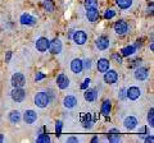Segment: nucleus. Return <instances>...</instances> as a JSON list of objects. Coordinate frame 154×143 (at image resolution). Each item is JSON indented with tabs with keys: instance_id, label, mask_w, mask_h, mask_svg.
Listing matches in <instances>:
<instances>
[{
	"instance_id": "f8f14e48",
	"label": "nucleus",
	"mask_w": 154,
	"mask_h": 143,
	"mask_svg": "<svg viewBox=\"0 0 154 143\" xmlns=\"http://www.w3.org/2000/svg\"><path fill=\"white\" fill-rule=\"evenodd\" d=\"M23 120H25L26 124H33L37 120V114L33 110H27L23 114Z\"/></svg>"
},
{
	"instance_id": "aec40b11",
	"label": "nucleus",
	"mask_w": 154,
	"mask_h": 143,
	"mask_svg": "<svg viewBox=\"0 0 154 143\" xmlns=\"http://www.w3.org/2000/svg\"><path fill=\"white\" fill-rule=\"evenodd\" d=\"M96 68H98L100 73H104V72L109 69V61L107 59H99L98 63H96Z\"/></svg>"
},
{
	"instance_id": "412c9836",
	"label": "nucleus",
	"mask_w": 154,
	"mask_h": 143,
	"mask_svg": "<svg viewBox=\"0 0 154 143\" xmlns=\"http://www.w3.org/2000/svg\"><path fill=\"white\" fill-rule=\"evenodd\" d=\"M136 52V46L135 45H130V46H127V47H123V49L121 50V54H122V56H131L132 54H135Z\"/></svg>"
},
{
	"instance_id": "c85d7f7f",
	"label": "nucleus",
	"mask_w": 154,
	"mask_h": 143,
	"mask_svg": "<svg viewBox=\"0 0 154 143\" xmlns=\"http://www.w3.org/2000/svg\"><path fill=\"white\" fill-rule=\"evenodd\" d=\"M114 16H116V12L112 10V9H109V10H107L104 13V18H105V19H110V18H113Z\"/></svg>"
},
{
	"instance_id": "f03ea898",
	"label": "nucleus",
	"mask_w": 154,
	"mask_h": 143,
	"mask_svg": "<svg viewBox=\"0 0 154 143\" xmlns=\"http://www.w3.org/2000/svg\"><path fill=\"white\" fill-rule=\"evenodd\" d=\"M72 40L75 41L76 45H85L88 41V35L85 31H76L72 35Z\"/></svg>"
},
{
	"instance_id": "a211bd4d",
	"label": "nucleus",
	"mask_w": 154,
	"mask_h": 143,
	"mask_svg": "<svg viewBox=\"0 0 154 143\" xmlns=\"http://www.w3.org/2000/svg\"><path fill=\"white\" fill-rule=\"evenodd\" d=\"M21 23L26 26H33L36 23V18H33L30 14H22L21 16Z\"/></svg>"
},
{
	"instance_id": "473e14b6",
	"label": "nucleus",
	"mask_w": 154,
	"mask_h": 143,
	"mask_svg": "<svg viewBox=\"0 0 154 143\" xmlns=\"http://www.w3.org/2000/svg\"><path fill=\"white\" fill-rule=\"evenodd\" d=\"M112 58H113L114 60H117V63H118V64H121V63H122V55L117 54V52H114V54L112 55Z\"/></svg>"
},
{
	"instance_id": "7c9ffc66",
	"label": "nucleus",
	"mask_w": 154,
	"mask_h": 143,
	"mask_svg": "<svg viewBox=\"0 0 154 143\" xmlns=\"http://www.w3.org/2000/svg\"><path fill=\"white\" fill-rule=\"evenodd\" d=\"M62 127H63V123H62V121H58V123H57V125H55V132H57V136H58V137L60 136Z\"/></svg>"
},
{
	"instance_id": "7ed1b4c3",
	"label": "nucleus",
	"mask_w": 154,
	"mask_h": 143,
	"mask_svg": "<svg viewBox=\"0 0 154 143\" xmlns=\"http://www.w3.org/2000/svg\"><path fill=\"white\" fill-rule=\"evenodd\" d=\"M12 84L14 88H21L26 84V77L22 73H14L12 77Z\"/></svg>"
},
{
	"instance_id": "5701e85b",
	"label": "nucleus",
	"mask_w": 154,
	"mask_h": 143,
	"mask_svg": "<svg viewBox=\"0 0 154 143\" xmlns=\"http://www.w3.org/2000/svg\"><path fill=\"white\" fill-rule=\"evenodd\" d=\"M116 4L121 9H128L132 5V0H116Z\"/></svg>"
},
{
	"instance_id": "b1692460",
	"label": "nucleus",
	"mask_w": 154,
	"mask_h": 143,
	"mask_svg": "<svg viewBox=\"0 0 154 143\" xmlns=\"http://www.w3.org/2000/svg\"><path fill=\"white\" fill-rule=\"evenodd\" d=\"M110 107H112L110 101H109V100H105V101L103 102V105H102V114H103V115H105V116L108 115V114L110 112Z\"/></svg>"
},
{
	"instance_id": "6e6552de",
	"label": "nucleus",
	"mask_w": 154,
	"mask_h": 143,
	"mask_svg": "<svg viewBox=\"0 0 154 143\" xmlns=\"http://www.w3.org/2000/svg\"><path fill=\"white\" fill-rule=\"evenodd\" d=\"M127 30H128V26L123 19H119L114 23V31L117 35H125L127 32Z\"/></svg>"
},
{
	"instance_id": "c756f323",
	"label": "nucleus",
	"mask_w": 154,
	"mask_h": 143,
	"mask_svg": "<svg viewBox=\"0 0 154 143\" xmlns=\"http://www.w3.org/2000/svg\"><path fill=\"white\" fill-rule=\"evenodd\" d=\"M108 139L110 141V142H119V141H121V138H119V136L118 134H109L108 136Z\"/></svg>"
},
{
	"instance_id": "ddd939ff",
	"label": "nucleus",
	"mask_w": 154,
	"mask_h": 143,
	"mask_svg": "<svg viewBox=\"0 0 154 143\" xmlns=\"http://www.w3.org/2000/svg\"><path fill=\"white\" fill-rule=\"evenodd\" d=\"M86 17L90 22H96L99 18L98 8H86Z\"/></svg>"
},
{
	"instance_id": "58836bf2",
	"label": "nucleus",
	"mask_w": 154,
	"mask_h": 143,
	"mask_svg": "<svg viewBox=\"0 0 154 143\" xmlns=\"http://www.w3.org/2000/svg\"><path fill=\"white\" fill-rule=\"evenodd\" d=\"M12 58V51H8V54H7V61H9Z\"/></svg>"
},
{
	"instance_id": "cd10ccee",
	"label": "nucleus",
	"mask_w": 154,
	"mask_h": 143,
	"mask_svg": "<svg viewBox=\"0 0 154 143\" xmlns=\"http://www.w3.org/2000/svg\"><path fill=\"white\" fill-rule=\"evenodd\" d=\"M98 1L96 0H85V8H96Z\"/></svg>"
},
{
	"instance_id": "a878e982",
	"label": "nucleus",
	"mask_w": 154,
	"mask_h": 143,
	"mask_svg": "<svg viewBox=\"0 0 154 143\" xmlns=\"http://www.w3.org/2000/svg\"><path fill=\"white\" fill-rule=\"evenodd\" d=\"M148 123L150 127L154 125V109L153 107H150V110L148 112Z\"/></svg>"
},
{
	"instance_id": "2eb2a0df",
	"label": "nucleus",
	"mask_w": 154,
	"mask_h": 143,
	"mask_svg": "<svg viewBox=\"0 0 154 143\" xmlns=\"http://www.w3.org/2000/svg\"><path fill=\"white\" fill-rule=\"evenodd\" d=\"M84 66H82V60L80 59H73L71 63V70L75 74H80L81 72H82Z\"/></svg>"
},
{
	"instance_id": "4c0bfd02",
	"label": "nucleus",
	"mask_w": 154,
	"mask_h": 143,
	"mask_svg": "<svg viewBox=\"0 0 154 143\" xmlns=\"http://www.w3.org/2000/svg\"><path fill=\"white\" fill-rule=\"evenodd\" d=\"M145 142H146V143H149V142L153 143V142H154V138H153L152 136H149V137H146V138H145Z\"/></svg>"
},
{
	"instance_id": "72a5a7b5",
	"label": "nucleus",
	"mask_w": 154,
	"mask_h": 143,
	"mask_svg": "<svg viewBox=\"0 0 154 143\" xmlns=\"http://www.w3.org/2000/svg\"><path fill=\"white\" fill-rule=\"evenodd\" d=\"M89 84H90V78H86L84 80V83L81 84V89H86V88L89 87Z\"/></svg>"
},
{
	"instance_id": "1a4fd4ad",
	"label": "nucleus",
	"mask_w": 154,
	"mask_h": 143,
	"mask_svg": "<svg viewBox=\"0 0 154 143\" xmlns=\"http://www.w3.org/2000/svg\"><path fill=\"white\" fill-rule=\"evenodd\" d=\"M49 50L51 54H59V52L62 51V42L60 40H58V39H54L51 42H49Z\"/></svg>"
},
{
	"instance_id": "6ab92c4d",
	"label": "nucleus",
	"mask_w": 154,
	"mask_h": 143,
	"mask_svg": "<svg viewBox=\"0 0 154 143\" xmlns=\"http://www.w3.org/2000/svg\"><path fill=\"white\" fill-rule=\"evenodd\" d=\"M84 97L86 101L89 102H94L96 97H98V92H96V89H86L85 93H84Z\"/></svg>"
},
{
	"instance_id": "9b49d317",
	"label": "nucleus",
	"mask_w": 154,
	"mask_h": 143,
	"mask_svg": "<svg viewBox=\"0 0 154 143\" xmlns=\"http://www.w3.org/2000/svg\"><path fill=\"white\" fill-rule=\"evenodd\" d=\"M49 40L45 39V37H40L37 41H36V49L40 51V52H44L49 49Z\"/></svg>"
},
{
	"instance_id": "20e7f679",
	"label": "nucleus",
	"mask_w": 154,
	"mask_h": 143,
	"mask_svg": "<svg viewBox=\"0 0 154 143\" xmlns=\"http://www.w3.org/2000/svg\"><path fill=\"white\" fill-rule=\"evenodd\" d=\"M11 96H12V100L14 102H22L23 100L26 98V91L25 89H22L21 88H14L12 93H11Z\"/></svg>"
},
{
	"instance_id": "9d476101",
	"label": "nucleus",
	"mask_w": 154,
	"mask_h": 143,
	"mask_svg": "<svg viewBox=\"0 0 154 143\" xmlns=\"http://www.w3.org/2000/svg\"><path fill=\"white\" fill-rule=\"evenodd\" d=\"M57 84H58V87H59L60 89H66L67 87L69 86V79H68V77H67L66 74H59L57 77Z\"/></svg>"
},
{
	"instance_id": "39448f33",
	"label": "nucleus",
	"mask_w": 154,
	"mask_h": 143,
	"mask_svg": "<svg viewBox=\"0 0 154 143\" xmlns=\"http://www.w3.org/2000/svg\"><path fill=\"white\" fill-rule=\"evenodd\" d=\"M126 96L128 100H131V101H135V100H137L139 97L141 96V91L140 88L136 87V86H132V87H130L128 89H126Z\"/></svg>"
},
{
	"instance_id": "393cba45",
	"label": "nucleus",
	"mask_w": 154,
	"mask_h": 143,
	"mask_svg": "<svg viewBox=\"0 0 154 143\" xmlns=\"http://www.w3.org/2000/svg\"><path fill=\"white\" fill-rule=\"evenodd\" d=\"M44 8L46 9V12H53L54 10V4L51 0H44Z\"/></svg>"
},
{
	"instance_id": "4be33fe9",
	"label": "nucleus",
	"mask_w": 154,
	"mask_h": 143,
	"mask_svg": "<svg viewBox=\"0 0 154 143\" xmlns=\"http://www.w3.org/2000/svg\"><path fill=\"white\" fill-rule=\"evenodd\" d=\"M9 120H11V123H13V124H18L21 121V112L17 111V110L11 111V114H9Z\"/></svg>"
},
{
	"instance_id": "f257e3e1",
	"label": "nucleus",
	"mask_w": 154,
	"mask_h": 143,
	"mask_svg": "<svg viewBox=\"0 0 154 143\" xmlns=\"http://www.w3.org/2000/svg\"><path fill=\"white\" fill-rule=\"evenodd\" d=\"M50 104V96L46 92H38L35 96V105L40 109H45Z\"/></svg>"
},
{
	"instance_id": "bb28decb",
	"label": "nucleus",
	"mask_w": 154,
	"mask_h": 143,
	"mask_svg": "<svg viewBox=\"0 0 154 143\" xmlns=\"http://www.w3.org/2000/svg\"><path fill=\"white\" fill-rule=\"evenodd\" d=\"M37 143H46V142H50V137L48 136V134H40L37 137V139H36Z\"/></svg>"
},
{
	"instance_id": "4468645a",
	"label": "nucleus",
	"mask_w": 154,
	"mask_h": 143,
	"mask_svg": "<svg viewBox=\"0 0 154 143\" xmlns=\"http://www.w3.org/2000/svg\"><path fill=\"white\" fill-rule=\"evenodd\" d=\"M134 75H135V78H136L137 80H145V79L148 78L149 73H148V69H146V68H144V66H140V68H137L136 70H135Z\"/></svg>"
},
{
	"instance_id": "a19ab883",
	"label": "nucleus",
	"mask_w": 154,
	"mask_h": 143,
	"mask_svg": "<svg viewBox=\"0 0 154 143\" xmlns=\"http://www.w3.org/2000/svg\"><path fill=\"white\" fill-rule=\"evenodd\" d=\"M3 139H4V137H3V134H0V142H3Z\"/></svg>"
},
{
	"instance_id": "ea45409f",
	"label": "nucleus",
	"mask_w": 154,
	"mask_h": 143,
	"mask_svg": "<svg viewBox=\"0 0 154 143\" xmlns=\"http://www.w3.org/2000/svg\"><path fill=\"white\" fill-rule=\"evenodd\" d=\"M98 141H99V138H98V137H94L93 139H91V142H98Z\"/></svg>"
},
{
	"instance_id": "0eeeda50",
	"label": "nucleus",
	"mask_w": 154,
	"mask_h": 143,
	"mask_svg": "<svg viewBox=\"0 0 154 143\" xmlns=\"http://www.w3.org/2000/svg\"><path fill=\"white\" fill-rule=\"evenodd\" d=\"M95 46L98 47V50L100 51H104V50H107L108 47H109V39L107 36H100L96 39L95 41Z\"/></svg>"
},
{
	"instance_id": "f3484780",
	"label": "nucleus",
	"mask_w": 154,
	"mask_h": 143,
	"mask_svg": "<svg viewBox=\"0 0 154 143\" xmlns=\"http://www.w3.org/2000/svg\"><path fill=\"white\" fill-rule=\"evenodd\" d=\"M77 104H79V101H77V98L75 96H67L63 100V105L67 109H73Z\"/></svg>"
},
{
	"instance_id": "f704fd0d",
	"label": "nucleus",
	"mask_w": 154,
	"mask_h": 143,
	"mask_svg": "<svg viewBox=\"0 0 154 143\" xmlns=\"http://www.w3.org/2000/svg\"><path fill=\"white\" fill-rule=\"evenodd\" d=\"M119 98L121 100H126L127 96H126V88H122L121 92H119Z\"/></svg>"
},
{
	"instance_id": "423d86ee",
	"label": "nucleus",
	"mask_w": 154,
	"mask_h": 143,
	"mask_svg": "<svg viewBox=\"0 0 154 143\" xmlns=\"http://www.w3.org/2000/svg\"><path fill=\"white\" fill-rule=\"evenodd\" d=\"M118 80V73L116 70H107L104 72V82L108 84H113Z\"/></svg>"
},
{
	"instance_id": "2f4dec72",
	"label": "nucleus",
	"mask_w": 154,
	"mask_h": 143,
	"mask_svg": "<svg viewBox=\"0 0 154 143\" xmlns=\"http://www.w3.org/2000/svg\"><path fill=\"white\" fill-rule=\"evenodd\" d=\"M82 66H84V69H90L91 68V60L90 59L82 60Z\"/></svg>"
},
{
	"instance_id": "dca6fc26",
	"label": "nucleus",
	"mask_w": 154,
	"mask_h": 143,
	"mask_svg": "<svg viewBox=\"0 0 154 143\" xmlns=\"http://www.w3.org/2000/svg\"><path fill=\"white\" fill-rule=\"evenodd\" d=\"M123 124H125V128H126V129L132 130V129H135V128H136V125H137V119L135 118V116H127L126 119H125Z\"/></svg>"
},
{
	"instance_id": "c9c22d12",
	"label": "nucleus",
	"mask_w": 154,
	"mask_h": 143,
	"mask_svg": "<svg viewBox=\"0 0 154 143\" xmlns=\"http://www.w3.org/2000/svg\"><path fill=\"white\" fill-rule=\"evenodd\" d=\"M44 78H45V74H44V73H41V72H40V73H37V74L35 75V80H36V82H37V80L44 79Z\"/></svg>"
},
{
	"instance_id": "e433bc0d",
	"label": "nucleus",
	"mask_w": 154,
	"mask_h": 143,
	"mask_svg": "<svg viewBox=\"0 0 154 143\" xmlns=\"http://www.w3.org/2000/svg\"><path fill=\"white\" fill-rule=\"evenodd\" d=\"M67 142H69V143H77L79 142V138H75V137H71L67 139Z\"/></svg>"
}]
</instances>
